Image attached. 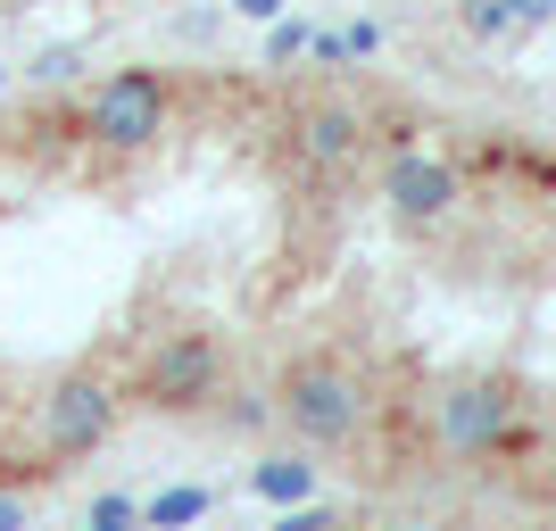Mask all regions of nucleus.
I'll list each match as a JSON object with an SVG mask.
<instances>
[{"instance_id":"obj_1","label":"nucleus","mask_w":556,"mask_h":531,"mask_svg":"<svg viewBox=\"0 0 556 531\" xmlns=\"http://www.w3.org/2000/svg\"><path fill=\"white\" fill-rule=\"evenodd\" d=\"M275 416L307 440V448H349L366 432V391L341 357H300V366L275 382Z\"/></svg>"},{"instance_id":"obj_2","label":"nucleus","mask_w":556,"mask_h":531,"mask_svg":"<svg viewBox=\"0 0 556 531\" xmlns=\"http://www.w3.org/2000/svg\"><path fill=\"white\" fill-rule=\"evenodd\" d=\"M134 399L150 416H200V407H216V399H225V341L200 332V324L150 341V357H141V374H134Z\"/></svg>"},{"instance_id":"obj_3","label":"nucleus","mask_w":556,"mask_h":531,"mask_svg":"<svg viewBox=\"0 0 556 531\" xmlns=\"http://www.w3.org/2000/svg\"><path fill=\"white\" fill-rule=\"evenodd\" d=\"M116 416H125L116 382H100V374H67V382L50 391V407H42V448L59 465H84V457H100V448L116 440Z\"/></svg>"},{"instance_id":"obj_4","label":"nucleus","mask_w":556,"mask_h":531,"mask_svg":"<svg viewBox=\"0 0 556 531\" xmlns=\"http://www.w3.org/2000/svg\"><path fill=\"white\" fill-rule=\"evenodd\" d=\"M159 134H166V75H150V67L109 75L84 100V141H100V150H150Z\"/></svg>"},{"instance_id":"obj_5","label":"nucleus","mask_w":556,"mask_h":531,"mask_svg":"<svg viewBox=\"0 0 556 531\" xmlns=\"http://www.w3.org/2000/svg\"><path fill=\"white\" fill-rule=\"evenodd\" d=\"M382 200H391L399 225H441L448 208L465 200V175L448 159H424V150H399L391 175H382Z\"/></svg>"},{"instance_id":"obj_6","label":"nucleus","mask_w":556,"mask_h":531,"mask_svg":"<svg viewBox=\"0 0 556 531\" xmlns=\"http://www.w3.org/2000/svg\"><path fill=\"white\" fill-rule=\"evenodd\" d=\"M507 423H515L507 382H457V391L441 399V440L457 457H490V448L507 440Z\"/></svg>"},{"instance_id":"obj_7","label":"nucleus","mask_w":556,"mask_h":531,"mask_svg":"<svg viewBox=\"0 0 556 531\" xmlns=\"http://www.w3.org/2000/svg\"><path fill=\"white\" fill-rule=\"evenodd\" d=\"M357 150H366V116H357V109H341V100L300 109V159L307 166H332V175H341Z\"/></svg>"},{"instance_id":"obj_8","label":"nucleus","mask_w":556,"mask_h":531,"mask_svg":"<svg viewBox=\"0 0 556 531\" xmlns=\"http://www.w3.org/2000/svg\"><path fill=\"white\" fill-rule=\"evenodd\" d=\"M250 498H266V507H307V498H316V465L307 457H257Z\"/></svg>"},{"instance_id":"obj_9","label":"nucleus","mask_w":556,"mask_h":531,"mask_svg":"<svg viewBox=\"0 0 556 531\" xmlns=\"http://www.w3.org/2000/svg\"><path fill=\"white\" fill-rule=\"evenodd\" d=\"M208 507H216L208 482H175V490H159V498H141V531H191Z\"/></svg>"},{"instance_id":"obj_10","label":"nucleus","mask_w":556,"mask_h":531,"mask_svg":"<svg viewBox=\"0 0 556 531\" xmlns=\"http://www.w3.org/2000/svg\"><path fill=\"white\" fill-rule=\"evenodd\" d=\"M465 34H482V42L515 34V0H465Z\"/></svg>"},{"instance_id":"obj_11","label":"nucleus","mask_w":556,"mask_h":531,"mask_svg":"<svg viewBox=\"0 0 556 531\" xmlns=\"http://www.w3.org/2000/svg\"><path fill=\"white\" fill-rule=\"evenodd\" d=\"M84 531H141V507L125 498V490H109V498H92V515H84Z\"/></svg>"},{"instance_id":"obj_12","label":"nucleus","mask_w":556,"mask_h":531,"mask_svg":"<svg viewBox=\"0 0 556 531\" xmlns=\"http://www.w3.org/2000/svg\"><path fill=\"white\" fill-rule=\"evenodd\" d=\"M275 531H341V515H332V507H291Z\"/></svg>"},{"instance_id":"obj_13","label":"nucleus","mask_w":556,"mask_h":531,"mask_svg":"<svg viewBox=\"0 0 556 531\" xmlns=\"http://www.w3.org/2000/svg\"><path fill=\"white\" fill-rule=\"evenodd\" d=\"M75 67H84V59H75V50H42V59H34V84H67Z\"/></svg>"},{"instance_id":"obj_14","label":"nucleus","mask_w":556,"mask_h":531,"mask_svg":"<svg viewBox=\"0 0 556 531\" xmlns=\"http://www.w3.org/2000/svg\"><path fill=\"white\" fill-rule=\"evenodd\" d=\"M307 50V25H275V42H266V59H300Z\"/></svg>"},{"instance_id":"obj_15","label":"nucleus","mask_w":556,"mask_h":531,"mask_svg":"<svg viewBox=\"0 0 556 531\" xmlns=\"http://www.w3.org/2000/svg\"><path fill=\"white\" fill-rule=\"evenodd\" d=\"M556 17V0H515V34H523V25H548Z\"/></svg>"},{"instance_id":"obj_16","label":"nucleus","mask_w":556,"mask_h":531,"mask_svg":"<svg viewBox=\"0 0 556 531\" xmlns=\"http://www.w3.org/2000/svg\"><path fill=\"white\" fill-rule=\"evenodd\" d=\"M0 531H25V498L17 490H0Z\"/></svg>"},{"instance_id":"obj_17","label":"nucleus","mask_w":556,"mask_h":531,"mask_svg":"<svg viewBox=\"0 0 556 531\" xmlns=\"http://www.w3.org/2000/svg\"><path fill=\"white\" fill-rule=\"evenodd\" d=\"M232 9H241V17H257V25H275V17H282V0H232Z\"/></svg>"},{"instance_id":"obj_18","label":"nucleus","mask_w":556,"mask_h":531,"mask_svg":"<svg viewBox=\"0 0 556 531\" xmlns=\"http://www.w3.org/2000/svg\"><path fill=\"white\" fill-rule=\"evenodd\" d=\"M382 531H441V523H382Z\"/></svg>"},{"instance_id":"obj_19","label":"nucleus","mask_w":556,"mask_h":531,"mask_svg":"<svg viewBox=\"0 0 556 531\" xmlns=\"http://www.w3.org/2000/svg\"><path fill=\"white\" fill-rule=\"evenodd\" d=\"M0 482H9V448H0Z\"/></svg>"}]
</instances>
